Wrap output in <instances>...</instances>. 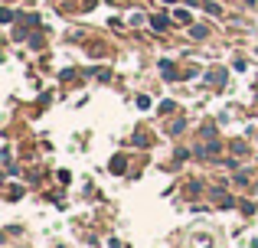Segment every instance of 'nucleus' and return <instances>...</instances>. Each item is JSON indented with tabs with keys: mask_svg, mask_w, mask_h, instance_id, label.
I'll use <instances>...</instances> for the list:
<instances>
[{
	"mask_svg": "<svg viewBox=\"0 0 258 248\" xmlns=\"http://www.w3.org/2000/svg\"><path fill=\"white\" fill-rule=\"evenodd\" d=\"M209 33H206V26H193V39H206Z\"/></svg>",
	"mask_w": 258,
	"mask_h": 248,
	"instance_id": "nucleus-2",
	"label": "nucleus"
},
{
	"mask_svg": "<svg viewBox=\"0 0 258 248\" xmlns=\"http://www.w3.org/2000/svg\"><path fill=\"white\" fill-rule=\"evenodd\" d=\"M173 17L183 20V23H189V13H186V10H173Z\"/></svg>",
	"mask_w": 258,
	"mask_h": 248,
	"instance_id": "nucleus-4",
	"label": "nucleus"
},
{
	"mask_svg": "<svg viewBox=\"0 0 258 248\" xmlns=\"http://www.w3.org/2000/svg\"><path fill=\"white\" fill-rule=\"evenodd\" d=\"M183 127H186V121H173V127H170V134H180Z\"/></svg>",
	"mask_w": 258,
	"mask_h": 248,
	"instance_id": "nucleus-5",
	"label": "nucleus"
},
{
	"mask_svg": "<svg viewBox=\"0 0 258 248\" xmlns=\"http://www.w3.org/2000/svg\"><path fill=\"white\" fill-rule=\"evenodd\" d=\"M203 10H206V13H213V17H219V13H222V7L216 4V0H206V4H203Z\"/></svg>",
	"mask_w": 258,
	"mask_h": 248,
	"instance_id": "nucleus-1",
	"label": "nucleus"
},
{
	"mask_svg": "<svg viewBox=\"0 0 258 248\" xmlns=\"http://www.w3.org/2000/svg\"><path fill=\"white\" fill-rule=\"evenodd\" d=\"M134 144H138V147H147V144H151V140H147L144 134H134Z\"/></svg>",
	"mask_w": 258,
	"mask_h": 248,
	"instance_id": "nucleus-3",
	"label": "nucleus"
}]
</instances>
